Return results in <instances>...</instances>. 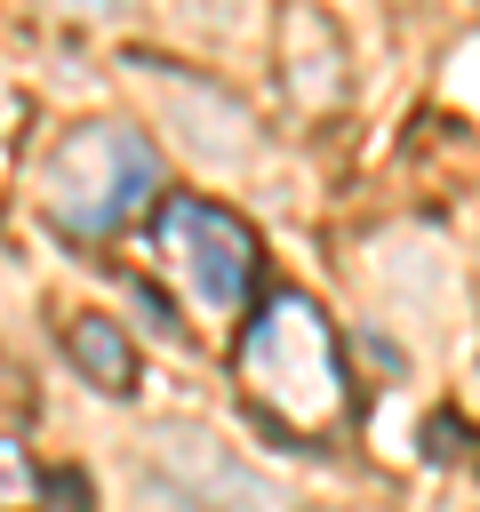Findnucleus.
I'll use <instances>...</instances> for the list:
<instances>
[{
	"instance_id": "9",
	"label": "nucleus",
	"mask_w": 480,
	"mask_h": 512,
	"mask_svg": "<svg viewBox=\"0 0 480 512\" xmlns=\"http://www.w3.org/2000/svg\"><path fill=\"white\" fill-rule=\"evenodd\" d=\"M424 440H432V456H464V448H456V440H464V424H456V416H432V424H424Z\"/></svg>"
},
{
	"instance_id": "3",
	"label": "nucleus",
	"mask_w": 480,
	"mask_h": 512,
	"mask_svg": "<svg viewBox=\"0 0 480 512\" xmlns=\"http://www.w3.org/2000/svg\"><path fill=\"white\" fill-rule=\"evenodd\" d=\"M152 496L168 512H280V488L256 480L208 432H152Z\"/></svg>"
},
{
	"instance_id": "1",
	"label": "nucleus",
	"mask_w": 480,
	"mask_h": 512,
	"mask_svg": "<svg viewBox=\"0 0 480 512\" xmlns=\"http://www.w3.org/2000/svg\"><path fill=\"white\" fill-rule=\"evenodd\" d=\"M240 384L288 432H328L344 416V344L312 296H272L240 336Z\"/></svg>"
},
{
	"instance_id": "6",
	"label": "nucleus",
	"mask_w": 480,
	"mask_h": 512,
	"mask_svg": "<svg viewBox=\"0 0 480 512\" xmlns=\"http://www.w3.org/2000/svg\"><path fill=\"white\" fill-rule=\"evenodd\" d=\"M64 360H72L96 392H136V344H128V328L104 320V312H72V320H64Z\"/></svg>"
},
{
	"instance_id": "7",
	"label": "nucleus",
	"mask_w": 480,
	"mask_h": 512,
	"mask_svg": "<svg viewBox=\"0 0 480 512\" xmlns=\"http://www.w3.org/2000/svg\"><path fill=\"white\" fill-rule=\"evenodd\" d=\"M32 496H40V480H32L24 448H16V440H0V512H32Z\"/></svg>"
},
{
	"instance_id": "2",
	"label": "nucleus",
	"mask_w": 480,
	"mask_h": 512,
	"mask_svg": "<svg viewBox=\"0 0 480 512\" xmlns=\"http://www.w3.org/2000/svg\"><path fill=\"white\" fill-rule=\"evenodd\" d=\"M152 192H160V160L128 120H88L48 152V216L64 232H88V240L120 232Z\"/></svg>"
},
{
	"instance_id": "5",
	"label": "nucleus",
	"mask_w": 480,
	"mask_h": 512,
	"mask_svg": "<svg viewBox=\"0 0 480 512\" xmlns=\"http://www.w3.org/2000/svg\"><path fill=\"white\" fill-rule=\"evenodd\" d=\"M280 64H288V96H296L304 112H320V104L344 96V48H336L328 16L304 8V0L280 8Z\"/></svg>"
},
{
	"instance_id": "4",
	"label": "nucleus",
	"mask_w": 480,
	"mask_h": 512,
	"mask_svg": "<svg viewBox=\"0 0 480 512\" xmlns=\"http://www.w3.org/2000/svg\"><path fill=\"white\" fill-rule=\"evenodd\" d=\"M160 248L184 264L192 296H208V304H240L248 280H256V232L232 208H216V200L168 192L160 200Z\"/></svg>"
},
{
	"instance_id": "8",
	"label": "nucleus",
	"mask_w": 480,
	"mask_h": 512,
	"mask_svg": "<svg viewBox=\"0 0 480 512\" xmlns=\"http://www.w3.org/2000/svg\"><path fill=\"white\" fill-rule=\"evenodd\" d=\"M56 16H88V24H104V16H128L136 0H48Z\"/></svg>"
}]
</instances>
